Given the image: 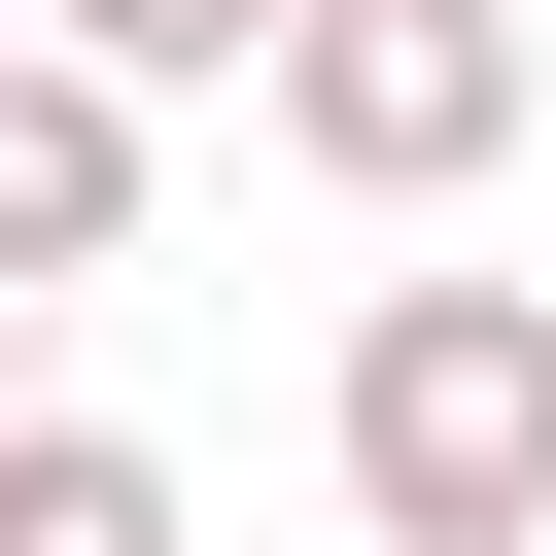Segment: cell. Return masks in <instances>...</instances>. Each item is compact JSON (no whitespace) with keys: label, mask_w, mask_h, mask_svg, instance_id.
<instances>
[{"label":"cell","mask_w":556,"mask_h":556,"mask_svg":"<svg viewBox=\"0 0 556 556\" xmlns=\"http://www.w3.org/2000/svg\"><path fill=\"white\" fill-rule=\"evenodd\" d=\"M348 521L382 556H556V278H382L348 313Z\"/></svg>","instance_id":"cell-1"},{"label":"cell","mask_w":556,"mask_h":556,"mask_svg":"<svg viewBox=\"0 0 556 556\" xmlns=\"http://www.w3.org/2000/svg\"><path fill=\"white\" fill-rule=\"evenodd\" d=\"M278 139H313L348 208H452V174L521 139V0H278Z\"/></svg>","instance_id":"cell-2"},{"label":"cell","mask_w":556,"mask_h":556,"mask_svg":"<svg viewBox=\"0 0 556 556\" xmlns=\"http://www.w3.org/2000/svg\"><path fill=\"white\" fill-rule=\"evenodd\" d=\"M104 243H139V70L0 35V278H104Z\"/></svg>","instance_id":"cell-3"},{"label":"cell","mask_w":556,"mask_h":556,"mask_svg":"<svg viewBox=\"0 0 556 556\" xmlns=\"http://www.w3.org/2000/svg\"><path fill=\"white\" fill-rule=\"evenodd\" d=\"M0 556H208L139 417H0Z\"/></svg>","instance_id":"cell-4"},{"label":"cell","mask_w":556,"mask_h":556,"mask_svg":"<svg viewBox=\"0 0 556 556\" xmlns=\"http://www.w3.org/2000/svg\"><path fill=\"white\" fill-rule=\"evenodd\" d=\"M35 35H104L139 104H174V70H278V0H35Z\"/></svg>","instance_id":"cell-5"},{"label":"cell","mask_w":556,"mask_h":556,"mask_svg":"<svg viewBox=\"0 0 556 556\" xmlns=\"http://www.w3.org/2000/svg\"><path fill=\"white\" fill-rule=\"evenodd\" d=\"M0 35H35V0H0Z\"/></svg>","instance_id":"cell-6"}]
</instances>
